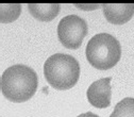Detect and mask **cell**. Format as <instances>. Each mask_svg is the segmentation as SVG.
<instances>
[{
	"instance_id": "1",
	"label": "cell",
	"mask_w": 134,
	"mask_h": 117,
	"mask_svg": "<svg viewBox=\"0 0 134 117\" xmlns=\"http://www.w3.org/2000/svg\"><path fill=\"white\" fill-rule=\"evenodd\" d=\"M1 92L12 102L20 103L34 96L38 79L36 73L26 65L11 66L1 76Z\"/></svg>"
},
{
	"instance_id": "2",
	"label": "cell",
	"mask_w": 134,
	"mask_h": 117,
	"mask_svg": "<svg viewBox=\"0 0 134 117\" xmlns=\"http://www.w3.org/2000/svg\"><path fill=\"white\" fill-rule=\"evenodd\" d=\"M44 75L51 87L59 91L69 90L79 80L80 65L69 54L55 53L45 62Z\"/></svg>"
},
{
	"instance_id": "3",
	"label": "cell",
	"mask_w": 134,
	"mask_h": 117,
	"mask_svg": "<svg viewBox=\"0 0 134 117\" xmlns=\"http://www.w3.org/2000/svg\"><path fill=\"white\" fill-rule=\"evenodd\" d=\"M85 54L93 67L107 70L111 69L119 62L121 47L119 42L108 33H99L87 43Z\"/></svg>"
},
{
	"instance_id": "4",
	"label": "cell",
	"mask_w": 134,
	"mask_h": 117,
	"mask_svg": "<svg viewBox=\"0 0 134 117\" xmlns=\"http://www.w3.org/2000/svg\"><path fill=\"white\" fill-rule=\"evenodd\" d=\"M86 21L77 15H68L61 19L58 26V37L61 44L68 49H78L87 35Z\"/></svg>"
},
{
	"instance_id": "5",
	"label": "cell",
	"mask_w": 134,
	"mask_h": 117,
	"mask_svg": "<svg viewBox=\"0 0 134 117\" xmlns=\"http://www.w3.org/2000/svg\"><path fill=\"white\" fill-rule=\"evenodd\" d=\"M111 80L112 78H102L92 83L86 92L88 102L98 109H105L111 104Z\"/></svg>"
},
{
	"instance_id": "6",
	"label": "cell",
	"mask_w": 134,
	"mask_h": 117,
	"mask_svg": "<svg viewBox=\"0 0 134 117\" xmlns=\"http://www.w3.org/2000/svg\"><path fill=\"white\" fill-rule=\"evenodd\" d=\"M104 17L114 25H124L128 23L134 15V4H102Z\"/></svg>"
},
{
	"instance_id": "7",
	"label": "cell",
	"mask_w": 134,
	"mask_h": 117,
	"mask_svg": "<svg viewBox=\"0 0 134 117\" xmlns=\"http://www.w3.org/2000/svg\"><path fill=\"white\" fill-rule=\"evenodd\" d=\"M60 4H35V3H30L28 4L29 12L33 17L41 21H50L54 19L59 12H60Z\"/></svg>"
},
{
	"instance_id": "8",
	"label": "cell",
	"mask_w": 134,
	"mask_h": 117,
	"mask_svg": "<svg viewBox=\"0 0 134 117\" xmlns=\"http://www.w3.org/2000/svg\"><path fill=\"white\" fill-rule=\"evenodd\" d=\"M110 117H134V98H125L119 101Z\"/></svg>"
},
{
	"instance_id": "9",
	"label": "cell",
	"mask_w": 134,
	"mask_h": 117,
	"mask_svg": "<svg viewBox=\"0 0 134 117\" xmlns=\"http://www.w3.org/2000/svg\"><path fill=\"white\" fill-rule=\"evenodd\" d=\"M20 4H1V23H10L18 18Z\"/></svg>"
},
{
	"instance_id": "10",
	"label": "cell",
	"mask_w": 134,
	"mask_h": 117,
	"mask_svg": "<svg viewBox=\"0 0 134 117\" xmlns=\"http://www.w3.org/2000/svg\"><path fill=\"white\" fill-rule=\"evenodd\" d=\"M77 117H99V116L94 114V113H92V112H87V113H83V114H81V115H79Z\"/></svg>"
}]
</instances>
